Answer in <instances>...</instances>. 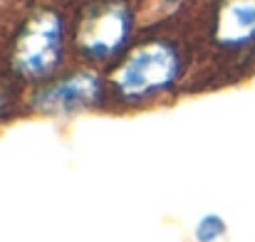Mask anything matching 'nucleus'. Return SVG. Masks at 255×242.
Wrapping results in <instances>:
<instances>
[{
	"mask_svg": "<svg viewBox=\"0 0 255 242\" xmlns=\"http://www.w3.org/2000/svg\"><path fill=\"white\" fill-rule=\"evenodd\" d=\"M178 52L169 42H149L134 50L114 72V86L122 96L141 99L171 86L178 77Z\"/></svg>",
	"mask_w": 255,
	"mask_h": 242,
	"instance_id": "1",
	"label": "nucleus"
},
{
	"mask_svg": "<svg viewBox=\"0 0 255 242\" xmlns=\"http://www.w3.org/2000/svg\"><path fill=\"white\" fill-rule=\"evenodd\" d=\"M62 57V20L55 12L32 15L12 45V67L27 80L47 77Z\"/></svg>",
	"mask_w": 255,
	"mask_h": 242,
	"instance_id": "2",
	"label": "nucleus"
},
{
	"mask_svg": "<svg viewBox=\"0 0 255 242\" xmlns=\"http://www.w3.org/2000/svg\"><path fill=\"white\" fill-rule=\"evenodd\" d=\"M169 2H176V0H169Z\"/></svg>",
	"mask_w": 255,
	"mask_h": 242,
	"instance_id": "7",
	"label": "nucleus"
},
{
	"mask_svg": "<svg viewBox=\"0 0 255 242\" xmlns=\"http://www.w3.org/2000/svg\"><path fill=\"white\" fill-rule=\"evenodd\" d=\"M131 32V10L122 0H99L85 12L77 45L87 57L107 60L117 55Z\"/></svg>",
	"mask_w": 255,
	"mask_h": 242,
	"instance_id": "3",
	"label": "nucleus"
},
{
	"mask_svg": "<svg viewBox=\"0 0 255 242\" xmlns=\"http://www.w3.org/2000/svg\"><path fill=\"white\" fill-rule=\"evenodd\" d=\"M216 35L228 47H241L255 40V0H226L218 15Z\"/></svg>",
	"mask_w": 255,
	"mask_h": 242,
	"instance_id": "5",
	"label": "nucleus"
},
{
	"mask_svg": "<svg viewBox=\"0 0 255 242\" xmlns=\"http://www.w3.org/2000/svg\"><path fill=\"white\" fill-rule=\"evenodd\" d=\"M99 96H102L99 80L94 75L80 72V75H72L67 80L57 81L47 91H42L37 99V106L50 114H72V111H80V109L97 104Z\"/></svg>",
	"mask_w": 255,
	"mask_h": 242,
	"instance_id": "4",
	"label": "nucleus"
},
{
	"mask_svg": "<svg viewBox=\"0 0 255 242\" xmlns=\"http://www.w3.org/2000/svg\"><path fill=\"white\" fill-rule=\"evenodd\" d=\"M221 233H223V220H221V218H216V215H208V218H203V220H201L196 238H198L201 242H213Z\"/></svg>",
	"mask_w": 255,
	"mask_h": 242,
	"instance_id": "6",
	"label": "nucleus"
}]
</instances>
